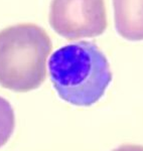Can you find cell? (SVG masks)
Instances as JSON below:
<instances>
[{
	"label": "cell",
	"mask_w": 143,
	"mask_h": 151,
	"mask_svg": "<svg viewBox=\"0 0 143 151\" xmlns=\"http://www.w3.org/2000/svg\"><path fill=\"white\" fill-rule=\"evenodd\" d=\"M52 48L47 31L34 23H19L0 31V86L25 93L47 78V60Z\"/></svg>",
	"instance_id": "cell-2"
},
{
	"label": "cell",
	"mask_w": 143,
	"mask_h": 151,
	"mask_svg": "<svg viewBox=\"0 0 143 151\" xmlns=\"http://www.w3.org/2000/svg\"><path fill=\"white\" fill-rule=\"evenodd\" d=\"M116 30L123 38L143 40V0H113Z\"/></svg>",
	"instance_id": "cell-4"
},
{
	"label": "cell",
	"mask_w": 143,
	"mask_h": 151,
	"mask_svg": "<svg viewBox=\"0 0 143 151\" xmlns=\"http://www.w3.org/2000/svg\"><path fill=\"white\" fill-rule=\"evenodd\" d=\"M48 72L60 98L80 107L96 104L112 82L107 58L93 41L60 47L50 58Z\"/></svg>",
	"instance_id": "cell-1"
},
{
	"label": "cell",
	"mask_w": 143,
	"mask_h": 151,
	"mask_svg": "<svg viewBox=\"0 0 143 151\" xmlns=\"http://www.w3.org/2000/svg\"><path fill=\"white\" fill-rule=\"evenodd\" d=\"M15 127V116L10 103L0 97V147L6 144Z\"/></svg>",
	"instance_id": "cell-5"
},
{
	"label": "cell",
	"mask_w": 143,
	"mask_h": 151,
	"mask_svg": "<svg viewBox=\"0 0 143 151\" xmlns=\"http://www.w3.org/2000/svg\"><path fill=\"white\" fill-rule=\"evenodd\" d=\"M48 20L57 35L69 40L96 37L108 25L104 0H52Z\"/></svg>",
	"instance_id": "cell-3"
},
{
	"label": "cell",
	"mask_w": 143,
	"mask_h": 151,
	"mask_svg": "<svg viewBox=\"0 0 143 151\" xmlns=\"http://www.w3.org/2000/svg\"><path fill=\"white\" fill-rule=\"evenodd\" d=\"M113 151H143V146L141 145H122L116 148Z\"/></svg>",
	"instance_id": "cell-6"
}]
</instances>
